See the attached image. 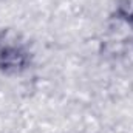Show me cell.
I'll list each match as a JSON object with an SVG mask.
<instances>
[{
  "label": "cell",
  "mask_w": 133,
  "mask_h": 133,
  "mask_svg": "<svg viewBox=\"0 0 133 133\" xmlns=\"http://www.w3.org/2000/svg\"><path fill=\"white\" fill-rule=\"evenodd\" d=\"M30 64L28 53L19 45H5L0 48V68L5 73H19Z\"/></svg>",
  "instance_id": "6da1fadb"
}]
</instances>
